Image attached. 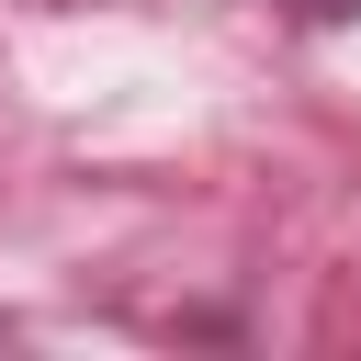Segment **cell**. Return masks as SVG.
Segmentation results:
<instances>
[{
    "mask_svg": "<svg viewBox=\"0 0 361 361\" xmlns=\"http://www.w3.org/2000/svg\"><path fill=\"white\" fill-rule=\"evenodd\" d=\"M293 23H361V0H282Z\"/></svg>",
    "mask_w": 361,
    "mask_h": 361,
    "instance_id": "1",
    "label": "cell"
}]
</instances>
